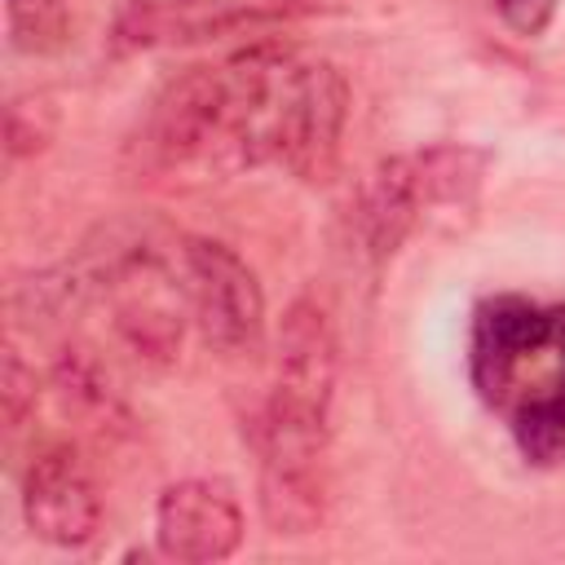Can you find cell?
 Wrapping results in <instances>:
<instances>
[{
	"label": "cell",
	"instance_id": "obj_1",
	"mask_svg": "<svg viewBox=\"0 0 565 565\" xmlns=\"http://www.w3.org/2000/svg\"><path fill=\"white\" fill-rule=\"evenodd\" d=\"M291 44H252L216 66L177 75L146 124L150 154L172 172L234 177L256 163H278L282 110L296 71Z\"/></svg>",
	"mask_w": 565,
	"mask_h": 565
},
{
	"label": "cell",
	"instance_id": "obj_2",
	"mask_svg": "<svg viewBox=\"0 0 565 565\" xmlns=\"http://www.w3.org/2000/svg\"><path fill=\"white\" fill-rule=\"evenodd\" d=\"M468 371L481 402L508 415L512 441L530 463H565V305L525 296L481 300Z\"/></svg>",
	"mask_w": 565,
	"mask_h": 565
},
{
	"label": "cell",
	"instance_id": "obj_3",
	"mask_svg": "<svg viewBox=\"0 0 565 565\" xmlns=\"http://www.w3.org/2000/svg\"><path fill=\"white\" fill-rule=\"evenodd\" d=\"M481 172H486V154L472 146H428L419 154L384 159L358 181L349 199L344 212L349 247L362 260L384 265L428 207L468 199Z\"/></svg>",
	"mask_w": 565,
	"mask_h": 565
},
{
	"label": "cell",
	"instance_id": "obj_4",
	"mask_svg": "<svg viewBox=\"0 0 565 565\" xmlns=\"http://www.w3.org/2000/svg\"><path fill=\"white\" fill-rule=\"evenodd\" d=\"M97 291L110 309V322L119 340L154 366H168L181 349L185 318H190V291L181 274V247L177 265L154 243H115L97 260Z\"/></svg>",
	"mask_w": 565,
	"mask_h": 565
},
{
	"label": "cell",
	"instance_id": "obj_5",
	"mask_svg": "<svg viewBox=\"0 0 565 565\" xmlns=\"http://www.w3.org/2000/svg\"><path fill=\"white\" fill-rule=\"evenodd\" d=\"M340 380V340L318 300H291L274 344V380L260 419L309 433H331V402Z\"/></svg>",
	"mask_w": 565,
	"mask_h": 565
},
{
	"label": "cell",
	"instance_id": "obj_6",
	"mask_svg": "<svg viewBox=\"0 0 565 565\" xmlns=\"http://www.w3.org/2000/svg\"><path fill=\"white\" fill-rule=\"evenodd\" d=\"M181 274L199 335L225 358H252L265 340V291L247 260L203 234L181 238Z\"/></svg>",
	"mask_w": 565,
	"mask_h": 565
},
{
	"label": "cell",
	"instance_id": "obj_7",
	"mask_svg": "<svg viewBox=\"0 0 565 565\" xmlns=\"http://www.w3.org/2000/svg\"><path fill=\"white\" fill-rule=\"evenodd\" d=\"M344 119H349V84L340 66L300 53L282 110L278 163L300 181H327L340 163Z\"/></svg>",
	"mask_w": 565,
	"mask_h": 565
},
{
	"label": "cell",
	"instance_id": "obj_8",
	"mask_svg": "<svg viewBox=\"0 0 565 565\" xmlns=\"http://www.w3.org/2000/svg\"><path fill=\"white\" fill-rule=\"evenodd\" d=\"M26 530L53 547H84L102 530V494L88 459L71 441L40 446L22 472Z\"/></svg>",
	"mask_w": 565,
	"mask_h": 565
},
{
	"label": "cell",
	"instance_id": "obj_9",
	"mask_svg": "<svg viewBox=\"0 0 565 565\" xmlns=\"http://www.w3.org/2000/svg\"><path fill=\"white\" fill-rule=\"evenodd\" d=\"M154 543L168 561L207 565L225 561L243 543V508L225 481L185 477L159 494L154 508Z\"/></svg>",
	"mask_w": 565,
	"mask_h": 565
},
{
	"label": "cell",
	"instance_id": "obj_10",
	"mask_svg": "<svg viewBox=\"0 0 565 565\" xmlns=\"http://www.w3.org/2000/svg\"><path fill=\"white\" fill-rule=\"evenodd\" d=\"M4 22L18 53H49L66 40V0H4Z\"/></svg>",
	"mask_w": 565,
	"mask_h": 565
},
{
	"label": "cell",
	"instance_id": "obj_11",
	"mask_svg": "<svg viewBox=\"0 0 565 565\" xmlns=\"http://www.w3.org/2000/svg\"><path fill=\"white\" fill-rule=\"evenodd\" d=\"M35 397H40L35 366H26V358L9 344V349H4V362H0V411H4V433H9V437H18V433L31 424Z\"/></svg>",
	"mask_w": 565,
	"mask_h": 565
},
{
	"label": "cell",
	"instance_id": "obj_12",
	"mask_svg": "<svg viewBox=\"0 0 565 565\" xmlns=\"http://www.w3.org/2000/svg\"><path fill=\"white\" fill-rule=\"evenodd\" d=\"M53 132V110L49 102H35V97H18L9 106V154H35Z\"/></svg>",
	"mask_w": 565,
	"mask_h": 565
},
{
	"label": "cell",
	"instance_id": "obj_13",
	"mask_svg": "<svg viewBox=\"0 0 565 565\" xmlns=\"http://www.w3.org/2000/svg\"><path fill=\"white\" fill-rule=\"evenodd\" d=\"M494 13L508 31L534 40L547 31V22L556 18V0H494Z\"/></svg>",
	"mask_w": 565,
	"mask_h": 565
}]
</instances>
